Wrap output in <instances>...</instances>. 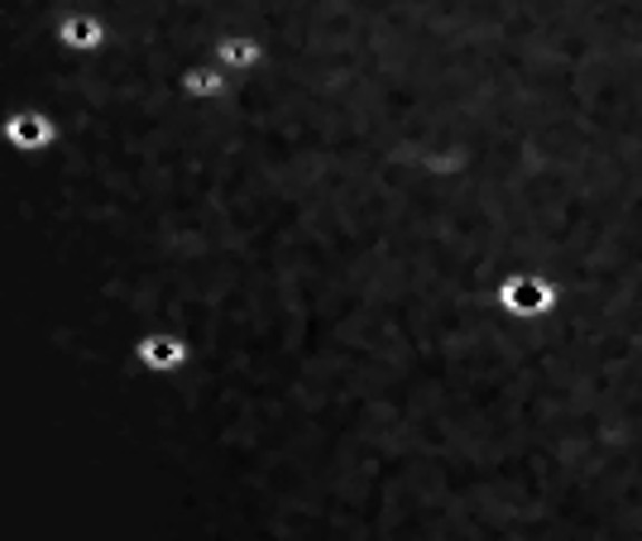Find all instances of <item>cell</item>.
Segmentation results:
<instances>
[{
  "label": "cell",
  "instance_id": "cell-4",
  "mask_svg": "<svg viewBox=\"0 0 642 541\" xmlns=\"http://www.w3.org/2000/svg\"><path fill=\"white\" fill-rule=\"evenodd\" d=\"M139 360L149 364V370H178V364H187V341L168 336V331H158V336H144V341H139Z\"/></svg>",
  "mask_w": 642,
  "mask_h": 541
},
{
  "label": "cell",
  "instance_id": "cell-2",
  "mask_svg": "<svg viewBox=\"0 0 642 541\" xmlns=\"http://www.w3.org/2000/svg\"><path fill=\"white\" fill-rule=\"evenodd\" d=\"M6 135H10V145H14V149L39 154V149H48V145L58 139V125L48 120V116H39V110H20V116H10Z\"/></svg>",
  "mask_w": 642,
  "mask_h": 541
},
{
  "label": "cell",
  "instance_id": "cell-3",
  "mask_svg": "<svg viewBox=\"0 0 642 541\" xmlns=\"http://www.w3.org/2000/svg\"><path fill=\"white\" fill-rule=\"evenodd\" d=\"M58 39L68 43V49L91 53V49H101V43H106V20H101V14H91V10H72V14H62V20H58Z\"/></svg>",
  "mask_w": 642,
  "mask_h": 541
},
{
  "label": "cell",
  "instance_id": "cell-1",
  "mask_svg": "<svg viewBox=\"0 0 642 541\" xmlns=\"http://www.w3.org/2000/svg\"><path fill=\"white\" fill-rule=\"evenodd\" d=\"M499 302L513 316H542V312H552V302H556V283L547 274H513L499 288Z\"/></svg>",
  "mask_w": 642,
  "mask_h": 541
},
{
  "label": "cell",
  "instance_id": "cell-5",
  "mask_svg": "<svg viewBox=\"0 0 642 541\" xmlns=\"http://www.w3.org/2000/svg\"><path fill=\"white\" fill-rule=\"evenodd\" d=\"M216 58L221 68H260L264 62V43L250 39V35H231V39H216Z\"/></svg>",
  "mask_w": 642,
  "mask_h": 541
},
{
  "label": "cell",
  "instance_id": "cell-6",
  "mask_svg": "<svg viewBox=\"0 0 642 541\" xmlns=\"http://www.w3.org/2000/svg\"><path fill=\"white\" fill-rule=\"evenodd\" d=\"M183 91H187V97H197V101H216V97H226V72L192 68V72H183Z\"/></svg>",
  "mask_w": 642,
  "mask_h": 541
}]
</instances>
